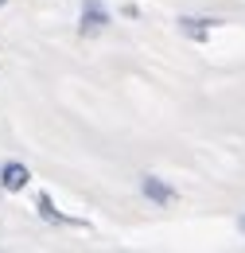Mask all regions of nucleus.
<instances>
[{
	"instance_id": "nucleus-1",
	"label": "nucleus",
	"mask_w": 245,
	"mask_h": 253,
	"mask_svg": "<svg viewBox=\"0 0 245 253\" xmlns=\"http://www.w3.org/2000/svg\"><path fill=\"white\" fill-rule=\"evenodd\" d=\"M105 24H109V12L101 8V0H86L82 4V20H78V32L90 39V35L105 32Z\"/></svg>"
},
{
	"instance_id": "nucleus-2",
	"label": "nucleus",
	"mask_w": 245,
	"mask_h": 253,
	"mask_svg": "<svg viewBox=\"0 0 245 253\" xmlns=\"http://www.w3.org/2000/svg\"><path fill=\"white\" fill-rule=\"evenodd\" d=\"M175 24H179V32H183L187 39H199V43H203V39L214 32L222 20H214V16H179Z\"/></svg>"
},
{
	"instance_id": "nucleus-3",
	"label": "nucleus",
	"mask_w": 245,
	"mask_h": 253,
	"mask_svg": "<svg viewBox=\"0 0 245 253\" xmlns=\"http://www.w3.org/2000/svg\"><path fill=\"white\" fill-rule=\"evenodd\" d=\"M140 195L156 203V207H167V203H175V191L167 187V183H160L156 175H140Z\"/></svg>"
},
{
	"instance_id": "nucleus-4",
	"label": "nucleus",
	"mask_w": 245,
	"mask_h": 253,
	"mask_svg": "<svg viewBox=\"0 0 245 253\" xmlns=\"http://www.w3.org/2000/svg\"><path fill=\"white\" fill-rule=\"evenodd\" d=\"M28 179H31L28 164H4V168H0V187H4V191H12V195L28 187Z\"/></svg>"
},
{
	"instance_id": "nucleus-5",
	"label": "nucleus",
	"mask_w": 245,
	"mask_h": 253,
	"mask_svg": "<svg viewBox=\"0 0 245 253\" xmlns=\"http://www.w3.org/2000/svg\"><path fill=\"white\" fill-rule=\"evenodd\" d=\"M35 211H39V218H47L51 222V226H66V214H59V211H55V203H51V195H39V199H35Z\"/></svg>"
},
{
	"instance_id": "nucleus-6",
	"label": "nucleus",
	"mask_w": 245,
	"mask_h": 253,
	"mask_svg": "<svg viewBox=\"0 0 245 253\" xmlns=\"http://www.w3.org/2000/svg\"><path fill=\"white\" fill-rule=\"evenodd\" d=\"M238 230H242V234H245V218H242V222H238Z\"/></svg>"
},
{
	"instance_id": "nucleus-7",
	"label": "nucleus",
	"mask_w": 245,
	"mask_h": 253,
	"mask_svg": "<svg viewBox=\"0 0 245 253\" xmlns=\"http://www.w3.org/2000/svg\"><path fill=\"white\" fill-rule=\"evenodd\" d=\"M0 8H4V0H0Z\"/></svg>"
}]
</instances>
